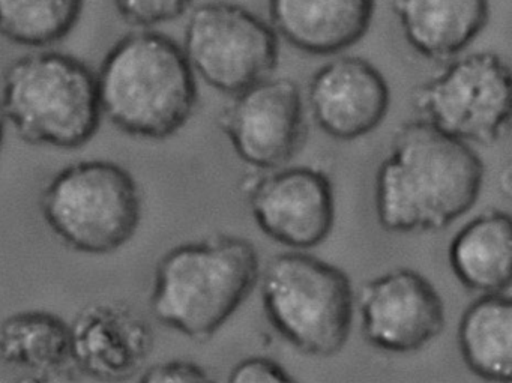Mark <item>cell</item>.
I'll use <instances>...</instances> for the list:
<instances>
[{
  "label": "cell",
  "instance_id": "cell-18",
  "mask_svg": "<svg viewBox=\"0 0 512 383\" xmlns=\"http://www.w3.org/2000/svg\"><path fill=\"white\" fill-rule=\"evenodd\" d=\"M0 361L38 376L61 373L73 362L70 325L49 311L7 317L0 323Z\"/></svg>",
  "mask_w": 512,
  "mask_h": 383
},
{
  "label": "cell",
  "instance_id": "cell-8",
  "mask_svg": "<svg viewBox=\"0 0 512 383\" xmlns=\"http://www.w3.org/2000/svg\"><path fill=\"white\" fill-rule=\"evenodd\" d=\"M413 104L443 133L493 145L511 115V70L497 53H470L415 89Z\"/></svg>",
  "mask_w": 512,
  "mask_h": 383
},
{
  "label": "cell",
  "instance_id": "cell-12",
  "mask_svg": "<svg viewBox=\"0 0 512 383\" xmlns=\"http://www.w3.org/2000/svg\"><path fill=\"white\" fill-rule=\"evenodd\" d=\"M391 92L379 70L358 56L320 67L308 86V106L320 128L334 139L353 140L379 127Z\"/></svg>",
  "mask_w": 512,
  "mask_h": 383
},
{
  "label": "cell",
  "instance_id": "cell-3",
  "mask_svg": "<svg viewBox=\"0 0 512 383\" xmlns=\"http://www.w3.org/2000/svg\"><path fill=\"white\" fill-rule=\"evenodd\" d=\"M259 271L256 248L236 236L179 245L157 265L152 313L193 340H208L253 292Z\"/></svg>",
  "mask_w": 512,
  "mask_h": 383
},
{
  "label": "cell",
  "instance_id": "cell-15",
  "mask_svg": "<svg viewBox=\"0 0 512 383\" xmlns=\"http://www.w3.org/2000/svg\"><path fill=\"white\" fill-rule=\"evenodd\" d=\"M407 44L431 61H449L479 37L490 0H389Z\"/></svg>",
  "mask_w": 512,
  "mask_h": 383
},
{
  "label": "cell",
  "instance_id": "cell-14",
  "mask_svg": "<svg viewBox=\"0 0 512 383\" xmlns=\"http://www.w3.org/2000/svg\"><path fill=\"white\" fill-rule=\"evenodd\" d=\"M268 10L278 37L308 55L328 56L364 38L376 0H268Z\"/></svg>",
  "mask_w": 512,
  "mask_h": 383
},
{
  "label": "cell",
  "instance_id": "cell-11",
  "mask_svg": "<svg viewBox=\"0 0 512 383\" xmlns=\"http://www.w3.org/2000/svg\"><path fill=\"white\" fill-rule=\"evenodd\" d=\"M250 206L263 233L287 247H316L334 226L331 181L311 167H292L260 179L251 188Z\"/></svg>",
  "mask_w": 512,
  "mask_h": 383
},
{
  "label": "cell",
  "instance_id": "cell-21",
  "mask_svg": "<svg viewBox=\"0 0 512 383\" xmlns=\"http://www.w3.org/2000/svg\"><path fill=\"white\" fill-rule=\"evenodd\" d=\"M229 380L233 383H284L292 382L293 379L280 364L272 359L248 358L233 367Z\"/></svg>",
  "mask_w": 512,
  "mask_h": 383
},
{
  "label": "cell",
  "instance_id": "cell-23",
  "mask_svg": "<svg viewBox=\"0 0 512 383\" xmlns=\"http://www.w3.org/2000/svg\"><path fill=\"white\" fill-rule=\"evenodd\" d=\"M2 143H4V121L0 118V148H2Z\"/></svg>",
  "mask_w": 512,
  "mask_h": 383
},
{
  "label": "cell",
  "instance_id": "cell-1",
  "mask_svg": "<svg viewBox=\"0 0 512 383\" xmlns=\"http://www.w3.org/2000/svg\"><path fill=\"white\" fill-rule=\"evenodd\" d=\"M481 158L427 119L401 125L376 176L379 223L389 232L448 227L478 200Z\"/></svg>",
  "mask_w": 512,
  "mask_h": 383
},
{
  "label": "cell",
  "instance_id": "cell-13",
  "mask_svg": "<svg viewBox=\"0 0 512 383\" xmlns=\"http://www.w3.org/2000/svg\"><path fill=\"white\" fill-rule=\"evenodd\" d=\"M71 361L83 373L118 382L136 374L151 355V325L130 307L100 302L83 308L70 325Z\"/></svg>",
  "mask_w": 512,
  "mask_h": 383
},
{
  "label": "cell",
  "instance_id": "cell-4",
  "mask_svg": "<svg viewBox=\"0 0 512 383\" xmlns=\"http://www.w3.org/2000/svg\"><path fill=\"white\" fill-rule=\"evenodd\" d=\"M0 116L32 145L82 148L103 116L97 74L65 53L22 56L5 73Z\"/></svg>",
  "mask_w": 512,
  "mask_h": 383
},
{
  "label": "cell",
  "instance_id": "cell-20",
  "mask_svg": "<svg viewBox=\"0 0 512 383\" xmlns=\"http://www.w3.org/2000/svg\"><path fill=\"white\" fill-rule=\"evenodd\" d=\"M193 0H113L116 13L136 29L173 22L190 10Z\"/></svg>",
  "mask_w": 512,
  "mask_h": 383
},
{
  "label": "cell",
  "instance_id": "cell-19",
  "mask_svg": "<svg viewBox=\"0 0 512 383\" xmlns=\"http://www.w3.org/2000/svg\"><path fill=\"white\" fill-rule=\"evenodd\" d=\"M85 0H0V37L17 46L44 49L76 28Z\"/></svg>",
  "mask_w": 512,
  "mask_h": 383
},
{
  "label": "cell",
  "instance_id": "cell-9",
  "mask_svg": "<svg viewBox=\"0 0 512 383\" xmlns=\"http://www.w3.org/2000/svg\"><path fill=\"white\" fill-rule=\"evenodd\" d=\"M220 127L245 163L278 169L292 160L304 136L301 91L293 80L266 77L235 94Z\"/></svg>",
  "mask_w": 512,
  "mask_h": 383
},
{
  "label": "cell",
  "instance_id": "cell-5",
  "mask_svg": "<svg viewBox=\"0 0 512 383\" xmlns=\"http://www.w3.org/2000/svg\"><path fill=\"white\" fill-rule=\"evenodd\" d=\"M266 316L299 352L331 356L352 329L355 296L337 266L304 253L278 254L262 278Z\"/></svg>",
  "mask_w": 512,
  "mask_h": 383
},
{
  "label": "cell",
  "instance_id": "cell-2",
  "mask_svg": "<svg viewBox=\"0 0 512 383\" xmlns=\"http://www.w3.org/2000/svg\"><path fill=\"white\" fill-rule=\"evenodd\" d=\"M97 83L103 115L142 139L178 133L197 103L196 73L184 49L152 29L121 38L104 58Z\"/></svg>",
  "mask_w": 512,
  "mask_h": 383
},
{
  "label": "cell",
  "instance_id": "cell-6",
  "mask_svg": "<svg viewBox=\"0 0 512 383\" xmlns=\"http://www.w3.org/2000/svg\"><path fill=\"white\" fill-rule=\"evenodd\" d=\"M50 229L73 250L109 254L127 244L142 218L133 176L112 161L71 164L52 179L41 199Z\"/></svg>",
  "mask_w": 512,
  "mask_h": 383
},
{
  "label": "cell",
  "instance_id": "cell-22",
  "mask_svg": "<svg viewBox=\"0 0 512 383\" xmlns=\"http://www.w3.org/2000/svg\"><path fill=\"white\" fill-rule=\"evenodd\" d=\"M142 382H211L208 373L200 365L190 361H167L152 365L142 374Z\"/></svg>",
  "mask_w": 512,
  "mask_h": 383
},
{
  "label": "cell",
  "instance_id": "cell-16",
  "mask_svg": "<svg viewBox=\"0 0 512 383\" xmlns=\"http://www.w3.org/2000/svg\"><path fill=\"white\" fill-rule=\"evenodd\" d=\"M455 277L467 289L503 293L511 284L512 224L508 214L485 212L467 223L449 247Z\"/></svg>",
  "mask_w": 512,
  "mask_h": 383
},
{
  "label": "cell",
  "instance_id": "cell-7",
  "mask_svg": "<svg viewBox=\"0 0 512 383\" xmlns=\"http://www.w3.org/2000/svg\"><path fill=\"white\" fill-rule=\"evenodd\" d=\"M182 49L194 73L217 91L235 95L274 73L280 38L248 8L211 0L191 11Z\"/></svg>",
  "mask_w": 512,
  "mask_h": 383
},
{
  "label": "cell",
  "instance_id": "cell-10",
  "mask_svg": "<svg viewBox=\"0 0 512 383\" xmlns=\"http://www.w3.org/2000/svg\"><path fill=\"white\" fill-rule=\"evenodd\" d=\"M359 308L365 338L386 352H415L445 326L442 298L412 269H397L365 284Z\"/></svg>",
  "mask_w": 512,
  "mask_h": 383
},
{
  "label": "cell",
  "instance_id": "cell-17",
  "mask_svg": "<svg viewBox=\"0 0 512 383\" xmlns=\"http://www.w3.org/2000/svg\"><path fill=\"white\" fill-rule=\"evenodd\" d=\"M458 346L467 367L494 382L512 379V301L505 293H485L464 311Z\"/></svg>",
  "mask_w": 512,
  "mask_h": 383
}]
</instances>
